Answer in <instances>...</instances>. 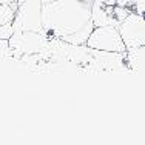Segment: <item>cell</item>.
I'll list each match as a JSON object with an SVG mask.
<instances>
[{"instance_id": "obj_5", "label": "cell", "mask_w": 145, "mask_h": 145, "mask_svg": "<svg viewBox=\"0 0 145 145\" xmlns=\"http://www.w3.org/2000/svg\"><path fill=\"white\" fill-rule=\"evenodd\" d=\"M119 33L125 43L127 50L142 46L145 43V16L136 11H131L119 23Z\"/></svg>"}, {"instance_id": "obj_9", "label": "cell", "mask_w": 145, "mask_h": 145, "mask_svg": "<svg viewBox=\"0 0 145 145\" xmlns=\"http://www.w3.org/2000/svg\"><path fill=\"white\" fill-rule=\"evenodd\" d=\"M12 34H14V28H12V23L0 25V39H2V40H9Z\"/></svg>"}, {"instance_id": "obj_8", "label": "cell", "mask_w": 145, "mask_h": 145, "mask_svg": "<svg viewBox=\"0 0 145 145\" xmlns=\"http://www.w3.org/2000/svg\"><path fill=\"white\" fill-rule=\"evenodd\" d=\"M17 2L12 3H0V25L12 23L16 17V9H17Z\"/></svg>"}, {"instance_id": "obj_6", "label": "cell", "mask_w": 145, "mask_h": 145, "mask_svg": "<svg viewBox=\"0 0 145 145\" xmlns=\"http://www.w3.org/2000/svg\"><path fill=\"white\" fill-rule=\"evenodd\" d=\"M117 0H94L91 5V22L94 26H119L116 16Z\"/></svg>"}, {"instance_id": "obj_1", "label": "cell", "mask_w": 145, "mask_h": 145, "mask_svg": "<svg viewBox=\"0 0 145 145\" xmlns=\"http://www.w3.org/2000/svg\"><path fill=\"white\" fill-rule=\"evenodd\" d=\"M91 22V5L84 0H54L42 3V33L48 39L76 34Z\"/></svg>"}, {"instance_id": "obj_12", "label": "cell", "mask_w": 145, "mask_h": 145, "mask_svg": "<svg viewBox=\"0 0 145 145\" xmlns=\"http://www.w3.org/2000/svg\"><path fill=\"white\" fill-rule=\"evenodd\" d=\"M12 2H17V0H0V3H12Z\"/></svg>"}, {"instance_id": "obj_4", "label": "cell", "mask_w": 145, "mask_h": 145, "mask_svg": "<svg viewBox=\"0 0 145 145\" xmlns=\"http://www.w3.org/2000/svg\"><path fill=\"white\" fill-rule=\"evenodd\" d=\"M16 31H37L42 33V0H23L17 5L12 22Z\"/></svg>"}, {"instance_id": "obj_7", "label": "cell", "mask_w": 145, "mask_h": 145, "mask_svg": "<svg viewBox=\"0 0 145 145\" xmlns=\"http://www.w3.org/2000/svg\"><path fill=\"white\" fill-rule=\"evenodd\" d=\"M125 63L133 71H142L145 70V43L142 46L133 48L125 51Z\"/></svg>"}, {"instance_id": "obj_10", "label": "cell", "mask_w": 145, "mask_h": 145, "mask_svg": "<svg viewBox=\"0 0 145 145\" xmlns=\"http://www.w3.org/2000/svg\"><path fill=\"white\" fill-rule=\"evenodd\" d=\"M133 11H136V12H139V14H142L145 16V0H136V3L133 5Z\"/></svg>"}, {"instance_id": "obj_11", "label": "cell", "mask_w": 145, "mask_h": 145, "mask_svg": "<svg viewBox=\"0 0 145 145\" xmlns=\"http://www.w3.org/2000/svg\"><path fill=\"white\" fill-rule=\"evenodd\" d=\"M134 3H136V0H117V5L127 6V8H133Z\"/></svg>"}, {"instance_id": "obj_14", "label": "cell", "mask_w": 145, "mask_h": 145, "mask_svg": "<svg viewBox=\"0 0 145 145\" xmlns=\"http://www.w3.org/2000/svg\"><path fill=\"white\" fill-rule=\"evenodd\" d=\"M46 2H54V0H42V3H46Z\"/></svg>"}, {"instance_id": "obj_13", "label": "cell", "mask_w": 145, "mask_h": 145, "mask_svg": "<svg viewBox=\"0 0 145 145\" xmlns=\"http://www.w3.org/2000/svg\"><path fill=\"white\" fill-rule=\"evenodd\" d=\"M85 3H88V5H93V2H94V0H84Z\"/></svg>"}, {"instance_id": "obj_3", "label": "cell", "mask_w": 145, "mask_h": 145, "mask_svg": "<svg viewBox=\"0 0 145 145\" xmlns=\"http://www.w3.org/2000/svg\"><path fill=\"white\" fill-rule=\"evenodd\" d=\"M8 43L9 48L17 54L36 56V54H45L48 51L50 39L43 33L37 31H16Z\"/></svg>"}, {"instance_id": "obj_2", "label": "cell", "mask_w": 145, "mask_h": 145, "mask_svg": "<svg viewBox=\"0 0 145 145\" xmlns=\"http://www.w3.org/2000/svg\"><path fill=\"white\" fill-rule=\"evenodd\" d=\"M87 46L91 50L106 51V53H125L127 51L119 28L111 25L94 26L87 40Z\"/></svg>"}]
</instances>
